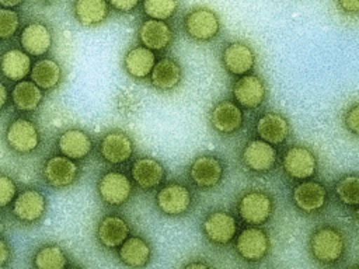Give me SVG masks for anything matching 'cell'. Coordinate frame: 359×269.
<instances>
[{"instance_id":"cell-1","label":"cell","mask_w":359,"mask_h":269,"mask_svg":"<svg viewBox=\"0 0 359 269\" xmlns=\"http://www.w3.org/2000/svg\"><path fill=\"white\" fill-rule=\"evenodd\" d=\"M348 233L338 224L321 223L316 226L307 238V252L320 266H338L349 252Z\"/></svg>"},{"instance_id":"cell-2","label":"cell","mask_w":359,"mask_h":269,"mask_svg":"<svg viewBox=\"0 0 359 269\" xmlns=\"http://www.w3.org/2000/svg\"><path fill=\"white\" fill-rule=\"evenodd\" d=\"M275 213V199L262 188L244 189L236 200V214L247 226H264Z\"/></svg>"},{"instance_id":"cell-3","label":"cell","mask_w":359,"mask_h":269,"mask_svg":"<svg viewBox=\"0 0 359 269\" xmlns=\"http://www.w3.org/2000/svg\"><path fill=\"white\" fill-rule=\"evenodd\" d=\"M195 195L182 181L163 182L154 195V206L167 217H184L194 209Z\"/></svg>"},{"instance_id":"cell-4","label":"cell","mask_w":359,"mask_h":269,"mask_svg":"<svg viewBox=\"0 0 359 269\" xmlns=\"http://www.w3.org/2000/svg\"><path fill=\"white\" fill-rule=\"evenodd\" d=\"M182 31L188 39L196 43L212 42L220 35L222 22L219 14L206 6H195L182 18Z\"/></svg>"},{"instance_id":"cell-5","label":"cell","mask_w":359,"mask_h":269,"mask_svg":"<svg viewBox=\"0 0 359 269\" xmlns=\"http://www.w3.org/2000/svg\"><path fill=\"white\" fill-rule=\"evenodd\" d=\"M234 252L247 263L265 261L272 249L269 233L262 226H245L234 237Z\"/></svg>"},{"instance_id":"cell-6","label":"cell","mask_w":359,"mask_h":269,"mask_svg":"<svg viewBox=\"0 0 359 269\" xmlns=\"http://www.w3.org/2000/svg\"><path fill=\"white\" fill-rule=\"evenodd\" d=\"M187 175L196 189L212 191L223 182L226 177V163L213 153H201L189 163Z\"/></svg>"},{"instance_id":"cell-7","label":"cell","mask_w":359,"mask_h":269,"mask_svg":"<svg viewBox=\"0 0 359 269\" xmlns=\"http://www.w3.org/2000/svg\"><path fill=\"white\" fill-rule=\"evenodd\" d=\"M290 202L299 213L304 216H318L328 206V189L323 182L313 178L297 181L292 188Z\"/></svg>"},{"instance_id":"cell-8","label":"cell","mask_w":359,"mask_h":269,"mask_svg":"<svg viewBox=\"0 0 359 269\" xmlns=\"http://www.w3.org/2000/svg\"><path fill=\"white\" fill-rule=\"evenodd\" d=\"M95 189L100 200L108 207L126 205L135 193V185L130 177L119 170L104 171L98 177Z\"/></svg>"},{"instance_id":"cell-9","label":"cell","mask_w":359,"mask_h":269,"mask_svg":"<svg viewBox=\"0 0 359 269\" xmlns=\"http://www.w3.org/2000/svg\"><path fill=\"white\" fill-rule=\"evenodd\" d=\"M283 174L293 181L314 178L318 170L316 153L306 144H292L285 149L280 157Z\"/></svg>"},{"instance_id":"cell-10","label":"cell","mask_w":359,"mask_h":269,"mask_svg":"<svg viewBox=\"0 0 359 269\" xmlns=\"http://www.w3.org/2000/svg\"><path fill=\"white\" fill-rule=\"evenodd\" d=\"M238 230L237 219L223 209H213L201 221V233L208 242L216 247H226L233 242Z\"/></svg>"},{"instance_id":"cell-11","label":"cell","mask_w":359,"mask_h":269,"mask_svg":"<svg viewBox=\"0 0 359 269\" xmlns=\"http://www.w3.org/2000/svg\"><path fill=\"white\" fill-rule=\"evenodd\" d=\"M240 161L243 167L252 174H269L279 161L278 150L273 144L258 139L248 140L240 153Z\"/></svg>"},{"instance_id":"cell-12","label":"cell","mask_w":359,"mask_h":269,"mask_svg":"<svg viewBox=\"0 0 359 269\" xmlns=\"http://www.w3.org/2000/svg\"><path fill=\"white\" fill-rule=\"evenodd\" d=\"M208 120L215 133L229 137L234 136L244 126V111L233 99H219L212 105L208 113Z\"/></svg>"},{"instance_id":"cell-13","label":"cell","mask_w":359,"mask_h":269,"mask_svg":"<svg viewBox=\"0 0 359 269\" xmlns=\"http://www.w3.org/2000/svg\"><path fill=\"white\" fill-rule=\"evenodd\" d=\"M135 154V142L122 129L105 132L98 142V156L109 165H122Z\"/></svg>"},{"instance_id":"cell-14","label":"cell","mask_w":359,"mask_h":269,"mask_svg":"<svg viewBox=\"0 0 359 269\" xmlns=\"http://www.w3.org/2000/svg\"><path fill=\"white\" fill-rule=\"evenodd\" d=\"M222 67L233 77L251 73L257 64V53L245 41H231L220 52Z\"/></svg>"},{"instance_id":"cell-15","label":"cell","mask_w":359,"mask_h":269,"mask_svg":"<svg viewBox=\"0 0 359 269\" xmlns=\"http://www.w3.org/2000/svg\"><path fill=\"white\" fill-rule=\"evenodd\" d=\"M268 87L265 80L254 73L240 76L231 84V99L243 109H258L266 99Z\"/></svg>"},{"instance_id":"cell-16","label":"cell","mask_w":359,"mask_h":269,"mask_svg":"<svg viewBox=\"0 0 359 269\" xmlns=\"http://www.w3.org/2000/svg\"><path fill=\"white\" fill-rule=\"evenodd\" d=\"M80 174L81 168L77 161L63 154L50 156L42 167V177L45 182L55 189L72 186L79 181Z\"/></svg>"},{"instance_id":"cell-17","label":"cell","mask_w":359,"mask_h":269,"mask_svg":"<svg viewBox=\"0 0 359 269\" xmlns=\"http://www.w3.org/2000/svg\"><path fill=\"white\" fill-rule=\"evenodd\" d=\"M165 177L167 171L164 164L151 156H140L135 158L130 165V179L133 185L144 192L156 191L165 181Z\"/></svg>"},{"instance_id":"cell-18","label":"cell","mask_w":359,"mask_h":269,"mask_svg":"<svg viewBox=\"0 0 359 269\" xmlns=\"http://www.w3.org/2000/svg\"><path fill=\"white\" fill-rule=\"evenodd\" d=\"M6 142L15 153L28 154L39 147L41 133L32 120L27 118H17L6 130Z\"/></svg>"},{"instance_id":"cell-19","label":"cell","mask_w":359,"mask_h":269,"mask_svg":"<svg viewBox=\"0 0 359 269\" xmlns=\"http://www.w3.org/2000/svg\"><path fill=\"white\" fill-rule=\"evenodd\" d=\"M182 77L184 71L181 63L171 56H163L156 60L149 74V81L158 92H172L181 85Z\"/></svg>"},{"instance_id":"cell-20","label":"cell","mask_w":359,"mask_h":269,"mask_svg":"<svg viewBox=\"0 0 359 269\" xmlns=\"http://www.w3.org/2000/svg\"><path fill=\"white\" fill-rule=\"evenodd\" d=\"M130 234L129 221L116 213L102 216L95 227V240L105 249H116Z\"/></svg>"},{"instance_id":"cell-21","label":"cell","mask_w":359,"mask_h":269,"mask_svg":"<svg viewBox=\"0 0 359 269\" xmlns=\"http://www.w3.org/2000/svg\"><path fill=\"white\" fill-rule=\"evenodd\" d=\"M137 41L153 52H163L171 46L174 31L167 21L146 18L137 28Z\"/></svg>"},{"instance_id":"cell-22","label":"cell","mask_w":359,"mask_h":269,"mask_svg":"<svg viewBox=\"0 0 359 269\" xmlns=\"http://www.w3.org/2000/svg\"><path fill=\"white\" fill-rule=\"evenodd\" d=\"M257 136L273 146H282L292 133L289 119L278 111L264 112L255 122Z\"/></svg>"},{"instance_id":"cell-23","label":"cell","mask_w":359,"mask_h":269,"mask_svg":"<svg viewBox=\"0 0 359 269\" xmlns=\"http://www.w3.org/2000/svg\"><path fill=\"white\" fill-rule=\"evenodd\" d=\"M46 212V198L38 189H25L13 200V214L21 223L32 224L39 221Z\"/></svg>"},{"instance_id":"cell-24","label":"cell","mask_w":359,"mask_h":269,"mask_svg":"<svg viewBox=\"0 0 359 269\" xmlns=\"http://www.w3.org/2000/svg\"><path fill=\"white\" fill-rule=\"evenodd\" d=\"M56 146L60 154L74 161H81L91 154L94 149V142L88 132H86L84 129L70 127L59 134Z\"/></svg>"},{"instance_id":"cell-25","label":"cell","mask_w":359,"mask_h":269,"mask_svg":"<svg viewBox=\"0 0 359 269\" xmlns=\"http://www.w3.org/2000/svg\"><path fill=\"white\" fill-rule=\"evenodd\" d=\"M118 258L123 266L144 268L153 256V248L147 238L139 234H129L116 248Z\"/></svg>"},{"instance_id":"cell-26","label":"cell","mask_w":359,"mask_h":269,"mask_svg":"<svg viewBox=\"0 0 359 269\" xmlns=\"http://www.w3.org/2000/svg\"><path fill=\"white\" fill-rule=\"evenodd\" d=\"M53 42L52 31L48 24L43 21H31L28 22L21 34L20 43L25 53L29 56H43L49 52Z\"/></svg>"},{"instance_id":"cell-27","label":"cell","mask_w":359,"mask_h":269,"mask_svg":"<svg viewBox=\"0 0 359 269\" xmlns=\"http://www.w3.org/2000/svg\"><path fill=\"white\" fill-rule=\"evenodd\" d=\"M156 53L143 45L130 46L122 59L123 71L135 81H143L149 78V74L156 63Z\"/></svg>"},{"instance_id":"cell-28","label":"cell","mask_w":359,"mask_h":269,"mask_svg":"<svg viewBox=\"0 0 359 269\" xmlns=\"http://www.w3.org/2000/svg\"><path fill=\"white\" fill-rule=\"evenodd\" d=\"M111 13L107 0H73L72 14L81 27L91 28L104 24Z\"/></svg>"},{"instance_id":"cell-29","label":"cell","mask_w":359,"mask_h":269,"mask_svg":"<svg viewBox=\"0 0 359 269\" xmlns=\"http://www.w3.org/2000/svg\"><path fill=\"white\" fill-rule=\"evenodd\" d=\"M29 76L41 90H53L62 80V67L55 59L43 57L31 66Z\"/></svg>"},{"instance_id":"cell-30","label":"cell","mask_w":359,"mask_h":269,"mask_svg":"<svg viewBox=\"0 0 359 269\" xmlns=\"http://www.w3.org/2000/svg\"><path fill=\"white\" fill-rule=\"evenodd\" d=\"M11 99L17 109L31 112L42 102L43 90H41L32 80H20L11 90Z\"/></svg>"},{"instance_id":"cell-31","label":"cell","mask_w":359,"mask_h":269,"mask_svg":"<svg viewBox=\"0 0 359 269\" xmlns=\"http://www.w3.org/2000/svg\"><path fill=\"white\" fill-rule=\"evenodd\" d=\"M31 57L28 53L20 49L7 50L0 62L1 73L11 81H20L29 74Z\"/></svg>"},{"instance_id":"cell-32","label":"cell","mask_w":359,"mask_h":269,"mask_svg":"<svg viewBox=\"0 0 359 269\" xmlns=\"http://www.w3.org/2000/svg\"><path fill=\"white\" fill-rule=\"evenodd\" d=\"M334 195L342 206L356 212L359 206V175L348 172L339 177L334 184Z\"/></svg>"},{"instance_id":"cell-33","label":"cell","mask_w":359,"mask_h":269,"mask_svg":"<svg viewBox=\"0 0 359 269\" xmlns=\"http://www.w3.org/2000/svg\"><path fill=\"white\" fill-rule=\"evenodd\" d=\"M34 266L39 269H63L69 266V259L60 245L46 244L35 252Z\"/></svg>"},{"instance_id":"cell-34","label":"cell","mask_w":359,"mask_h":269,"mask_svg":"<svg viewBox=\"0 0 359 269\" xmlns=\"http://www.w3.org/2000/svg\"><path fill=\"white\" fill-rule=\"evenodd\" d=\"M140 3L147 18L161 21L171 20L180 8V0H140Z\"/></svg>"},{"instance_id":"cell-35","label":"cell","mask_w":359,"mask_h":269,"mask_svg":"<svg viewBox=\"0 0 359 269\" xmlns=\"http://www.w3.org/2000/svg\"><path fill=\"white\" fill-rule=\"evenodd\" d=\"M20 25V15L13 8L0 7V39L11 38Z\"/></svg>"},{"instance_id":"cell-36","label":"cell","mask_w":359,"mask_h":269,"mask_svg":"<svg viewBox=\"0 0 359 269\" xmlns=\"http://www.w3.org/2000/svg\"><path fill=\"white\" fill-rule=\"evenodd\" d=\"M342 125L348 133H351L355 139L359 134V105L358 101L349 104L342 113Z\"/></svg>"},{"instance_id":"cell-37","label":"cell","mask_w":359,"mask_h":269,"mask_svg":"<svg viewBox=\"0 0 359 269\" xmlns=\"http://www.w3.org/2000/svg\"><path fill=\"white\" fill-rule=\"evenodd\" d=\"M17 195V185L8 177L0 174V207L8 206Z\"/></svg>"},{"instance_id":"cell-38","label":"cell","mask_w":359,"mask_h":269,"mask_svg":"<svg viewBox=\"0 0 359 269\" xmlns=\"http://www.w3.org/2000/svg\"><path fill=\"white\" fill-rule=\"evenodd\" d=\"M107 1L112 10L121 14H130L140 4V0H107Z\"/></svg>"},{"instance_id":"cell-39","label":"cell","mask_w":359,"mask_h":269,"mask_svg":"<svg viewBox=\"0 0 359 269\" xmlns=\"http://www.w3.org/2000/svg\"><path fill=\"white\" fill-rule=\"evenodd\" d=\"M338 10L346 15L356 17L359 13V0H334Z\"/></svg>"},{"instance_id":"cell-40","label":"cell","mask_w":359,"mask_h":269,"mask_svg":"<svg viewBox=\"0 0 359 269\" xmlns=\"http://www.w3.org/2000/svg\"><path fill=\"white\" fill-rule=\"evenodd\" d=\"M8 259H10V248L7 242L3 238H0V268L6 266Z\"/></svg>"},{"instance_id":"cell-41","label":"cell","mask_w":359,"mask_h":269,"mask_svg":"<svg viewBox=\"0 0 359 269\" xmlns=\"http://www.w3.org/2000/svg\"><path fill=\"white\" fill-rule=\"evenodd\" d=\"M7 99H8V91H7L6 85L0 81V111L6 106Z\"/></svg>"},{"instance_id":"cell-42","label":"cell","mask_w":359,"mask_h":269,"mask_svg":"<svg viewBox=\"0 0 359 269\" xmlns=\"http://www.w3.org/2000/svg\"><path fill=\"white\" fill-rule=\"evenodd\" d=\"M209 266H212V263L205 262V261H191V262L182 265V268H209Z\"/></svg>"},{"instance_id":"cell-43","label":"cell","mask_w":359,"mask_h":269,"mask_svg":"<svg viewBox=\"0 0 359 269\" xmlns=\"http://www.w3.org/2000/svg\"><path fill=\"white\" fill-rule=\"evenodd\" d=\"M24 3V0H0V7H6V8H14L18 7Z\"/></svg>"}]
</instances>
